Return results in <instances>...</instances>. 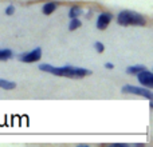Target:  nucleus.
<instances>
[{"label": "nucleus", "instance_id": "1", "mask_svg": "<svg viewBox=\"0 0 153 147\" xmlns=\"http://www.w3.org/2000/svg\"><path fill=\"white\" fill-rule=\"evenodd\" d=\"M40 71L50 72L56 76H66V78H83L86 75H90L91 71L82 67H74V66H63V67H54L50 64H40Z\"/></svg>", "mask_w": 153, "mask_h": 147}, {"label": "nucleus", "instance_id": "2", "mask_svg": "<svg viewBox=\"0 0 153 147\" xmlns=\"http://www.w3.org/2000/svg\"><path fill=\"white\" fill-rule=\"evenodd\" d=\"M117 23H118L120 26H124V27L145 26L146 19L137 12H133V11H129V10H124L118 13V16H117Z\"/></svg>", "mask_w": 153, "mask_h": 147}, {"label": "nucleus", "instance_id": "3", "mask_svg": "<svg viewBox=\"0 0 153 147\" xmlns=\"http://www.w3.org/2000/svg\"><path fill=\"white\" fill-rule=\"evenodd\" d=\"M122 92L124 94H133V95H138V96H144L148 100H152L153 94L151 91V88H146V87H136L132 84H125L122 87Z\"/></svg>", "mask_w": 153, "mask_h": 147}, {"label": "nucleus", "instance_id": "4", "mask_svg": "<svg viewBox=\"0 0 153 147\" xmlns=\"http://www.w3.org/2000/svg\"><path fill=\"white\" fill-rule=\"evenodd\" d=\"M40 58H42V50H40L39 47L30 51V52H27V54H20V55L18 56V59L20 62H23V63H34V62L39 60Z\"/></svg>", "mask_w": 153, "mask_h": 147}, {"label": "nucleus", "instance_id": "5", "mask_svg": "<svg viewBox=\"0 0 153 147\" xmlns=\"http://www.w3.org/2000/svg\"><path fill=\"white\" fill-rule=\"evenodd\" d=\"M137 79L143 84V87H146V88H152L153 87V75L149 70L145 68L143 71H140L137 74Z\"/></svg>", "mask_w": 153, "mask_h": 147}, {"label": "nucleus", "instance_id": "6", "mask_svg": "<svg viewBox=\"0 0 153 147\" xmlns=\"http://www.w3.org/2000/svg\"><path fill=\"white\" fill-rule=\"evenodd\" d=\"M111 19H113V15H111L110 12H102L100 16H98L95 26H97L98 29H106L108 26L110 24Z\"/></svg>", "mask_w": 153, "mask_h": 147}, {"label": "nucleus", "instance_id": "7", "mask_svg": "<svg viewBox=\"0 0 153 147\" xmlns=\"http://www.w3.org/2000/svg\"><path fill=\"white\" fill-rule=\"evenodd\" d=\"M56 8H58V3L50 1V3H46V4L42 7V12L45 13V15H51Z\"/></svg>", "mask_w": 153, "mask_h": 147}, {"label": "nucleus", "instance_id": "8", "mask_svg": "<svg viewBox=\"0 0 153 147\" xmlns=\"http://www.w3.org/2000/svg\"><path fill=\"white\" fill-rule=\"evenodd\" d=\"M82 13H83V10H82V7H79V5H73V7L69 10V18L70 19L79 18Z\"/></svg>", "mask_w": 153, "mask_h": 147}, {"label": "nucleus", "instance_id": "9", "mask_svg": "<svg viewBox=\"0 0 153 147\" xmlns=\"http://www.w3.org/2000/svg\"><path fill=\"white\" fill-rule=\"evenodd\" d=\"M16 87L15 82H11V80H5V79H0V88H4V90H13Z\"/></svg>", "mask_w": 153, "mask_h": 147}, {"label": "nucleus", "instance_id": "10", "mask_svg": "<svg viewBox=\"0 0 153 147\" xmlns=\"http://www.w3.org/2000/svg\"><path fill=\"white\" fill-rule=\"evenodd\" d=\"M13 56V52L12 50H10V48H4V50H0V60H8V59H11Z\"/></svg>", "mask_w": 153, "mask_h": 147}, {"label": "nucleus", "instance_id": "11", "mask_svg": "<svg viewBox=\"0 0 153 147\" xmlns=\"http://www.w3.org/2000/svg\"><path fill=\"white\" fill-rule=\"evenodd\" d=\"M146 67L143 66V64H136V66H130L126 68V74H130V75H133V74H138L140 71H143V70H145Z\"/></svg>", "mask_w": 153, "mask_h": 147}, {"label": "nucleus", "instance_id": "12", "mask_svg": "<svg viewBox=\"0 0 153 147\" xmlns=\"http://www.w3.org/2000/svg\"><path fill=\"white\" fill-rule=\"evenodd\" d=\"M81 26H82V21L79 20L78 18H73V19H70V23H69V29H70V31H74V29L79 28Z\"/></svg>", "mask_w": 153, "mask_h": 147}, {"label": "nucleus", "instance_id": "13", "mask_svg": "<svg viewBox=\"0 0 153 147\" xmlns=\"http://www.w3.org/2000/svg\"><path fill=\"white\" fill-rule=\"evenodd\" d=\"M94 48H95V51H97V52H103V51H105V46L102 44V43H100V42H95L94 43Z\"/></svg>", "mask_w": 153, "mask_h": 147}, {"label": "nucleus", "instance_id": "14", "mask_svg": "<svg viewBox=\"0 0 153 147\" xmlns=\"http://www.w3.org/2000/svg\"><path fill=\"white\" fill-rule=\"evenodd\" d=\"M13 12H15V7L13 5H8L7 10H5V15L11 16V15H13Z\"/></svg>", "mask_w": 153, "mask_h": 147}, {"label": "nucleus", "instance_id": "15", "mask_svg": "<svg viewBox=\"0 0 153 147\" xmlns=\"http://www.w3.org/2000/svg\"><path fill=\"white\" fill-rule=\"evenodd\" d=\"M113 63H105V68H109V70H111L113 68Z\"/></svg>", "mask_w": 153, "mask_h": 147}]
</instances>
